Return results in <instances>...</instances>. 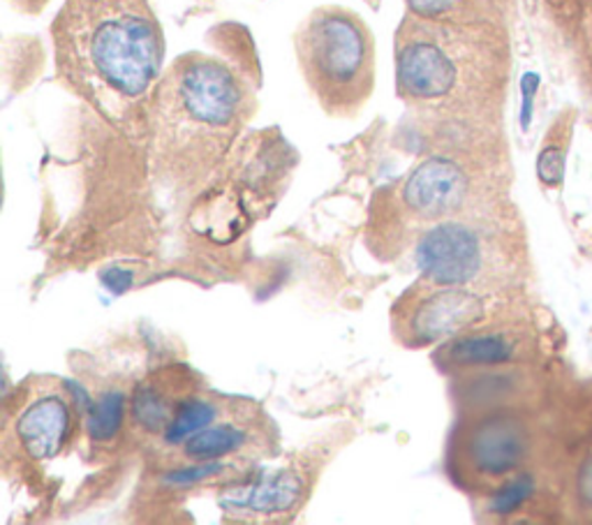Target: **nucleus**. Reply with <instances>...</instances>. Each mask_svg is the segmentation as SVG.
Returning <instances> with one entry per match:
<instances>
[{"instance_id":"f257e3e1","label":"nucleus","mask_w":592,"mask_h":525,"mask_svg":"<svg viewBox=\"0 0 592 525\" xmlns=\"http://www.w3.org/2000/svg\"><path fill=\"white\" fill-rule=\"evenodd\" d=\"M56 73L116 130H132L162 77L164 38L147 0H65Z\"/></svg>"},{"instance_id":"f03ea898","label":"nucleus","mask_w":592,"mask_h":525,"mask_svg":"<svg viewBox=\"0 0 592 525\" xmlns=\"http://www.w3.org/2000/svg\"><path fill=\"white\" fill-rule=\"evenodd\" d=\"M255 107L252 90L223 61L176 58L147 107L153 176L176 193L200 188L227 158Z\"/></svg>"},{"instance_id":"7ed1b4c3","label":"nucleus","mask_w":592,"mask_h":525,"mask_svg":"<svg viewBox=\"0 0 592 525\" xmlns=\"http://www.w3.org/2000/svg\"><path fill=\"white\" fill-rule=\"evenodd\" d=\"M505 50L482 21L410 14L396 33L398 98L431 124L463 126L500 93Z\"/></svg>"},{"instance_id":"20e7f679","label":"nucleus","mask_w":592,"mask_h":525,"mask_svg":"<svg viewBox=\"0 0 592 525\" xmlns=\"http://www.w3.org/2000/svg\"><path fill=\"white\" fill-rule=\"evenodd\" d=\"M301 75L317 105L334 118L357 116L375 90V38L347 8L322 6L294 33Z\"/></svg>"},{"instance_id":"39448f33","label":"nucleus","mask_w":592,"mask_h":525,"mask_svg":"<svg viewBox=\"0 0 592 525\" xmlns=\"http://www.w3.org/2000/svg\"><path fill=\"white\" fill-rule=\"evenodd\" d=\"M77 421L73 392L56 377H33L19 389L6 440L31 461H52L75 438Z\"/></svg>"},{"instance_id":"423d86ee","label":"nucleus","mask_w":592,"mask_h":525,"mask_svg":"<svg viewBox=\"0 0 592 525\" xmlns=\"http://www.w3.org/2000/svg\"><path fill=\"white\" fill-rule=\"evenodd\" d=\"M484 313L482 299L465 288L423 282L415 285L394 306V331L402 345L412 350L459 336Z\"/></svg>"},{"instance_id":"0eeeda50","label":"nucleus","mask_w":592,"mask_h":525,"mask_svg":"<svg viewBox=\"0 0 592 525\" xmlns=\"http://www.w3.org/2000/svg\"><path fill=\"white\" fill-rule=\"evenodd\" d=\"M467 197L470 176L463 164L446 156H433L421 160L400 183L396 204L408 229H429L442 221L456 218V213L467 204Z\"/></svg>"},{"instance_id":"6e6552de","label":"nucleus","mask_w":592,"mask_h":525,"mask_svg":"<svg viewBox=\"0 0 592 525\" xmlns=\"http://www.w3.org/2000/svg\"><path fill=\"white\" fill-rule=\"evenodd\" d=\"M415 255L423 282L452 285V288H467L480 280L486 267L482 234L456 218L426 229L417 242Z\"/></svg>"},{"instance_id":"1a4fd4ad","label":"nucleus","mask_w":592,"mask_h":525,"mask_svg":"<svg viewBox=\"0 0 592 525\" xmlns=\"http://www.w3.org/2000/svg\"><path fill=\"white\" fill-rule=\"evenodd\" d=\"M202 392V382L193 368L170 364L139 379L130 394V426L141 438L160 440L176 419L183 405Z\"/></svg>"},{"instance_id":"9d476101","label":"nucleus","mask_w":592,"mask_h":525,"mask_svg":"<svg viewBox=\"0 0 592 525\" xmlns=\"http://www.w3.org/2000/svg\"><path fill=\"white\" fill-rule=\"evenodd\" d=\"M526 457V433L512 419L493 417L480 421L456 440L452 459L470 480L507 476Z\"/></svg>"},{"instance_id":"9b49d317","label":"nucleus","mask_w":592,"mask_h":525,"mask_svg":"<svg viewBox=\"0 0 592 525\" xmlns=\"http://www.w3.org/2000/svg\"><path fill=\"white\" fill-rule=\"evenodd\" d=\"M259 436H262L259 433V408L250 400L236 398L218 421L187 438L170 453L185 463H211L257 447Z\"/></svg>"},{"instance_id":"f8f14e48","label":"nucleus","mask_w":592,"mask_h":525,"mask_svg":"<svg viewBox=\"0 0 592 525\" xmlns=\"http://www.w3.org/2000/svg\"><path fill=\"white\" fill-rule=\"evenodd\" d=\"M234 400L236 398H227V396L213 394V392H206V389L197 392L191 400L183 405L181 413L170 424L168 431L162 433L160 444L168 451L176 449L187 438H193L195 433L204 431V428L211 426L213 421H218L232 408Z\"/></svg>"},{"instance_id":"ddd939ff","label":"nucleus","mask_w":592,"mask_h":525,"mask_svg":"<svg viewBox=\"0 0 592 525\" xmlns=\"http://www.w3.org/2000/svg\"><path fill=\"white\" fill-rule=\"evenodd\" d=\"M299 493L301 489H299L297 476L290 472H282V474H276L273 480H267L257 489H252L248 493L246 507L252 514H269V516L288 514L297 505Z\"/></svg>"},{"instance_id":"4468645a","label":"nucleus","mask_w":592,"mask_h":525,"mask_svg":"<svg viewBox=\"0 0 592 525\" xmlns=\"http://www.w3.org/2000/svg\"><path fill=\"white\" fill-rule=\"evenodd\" d=\"M512 345L503 336H467L452 343L444 352V360L454 366H480V364H500L507 362Z\"/></svg>"},{"instance_id":"2eb2a0df","label":"nucleus","mask_w":592,"mask_h":525,"mask_svg":"<svg viewBox=\"0 0 592 525\" xmlns=\"http://www.w3.org/2000/svg\"><path fill=\"white\" fill-rule=\"evenodd\" d=\"M408 12L423 19L482 21L475 17L477 0H406Z\"/></svg>"},{"instance_id":"dca6fc26","label":"nucleus","mask_w":592,"mask_h":525,"mask_svg":"<svg viewBox=\"0 0 592 525\" xmlns=\"http://www.w3.org/2000/svg\"><path fill=\"white\" fill-rule=\"evenodd\" d=\"M537 172L539 179L547 185H558L564 176V147L560 144H547L543 151L539 153V162H537Z\"/></svg>"}]
</instances>
